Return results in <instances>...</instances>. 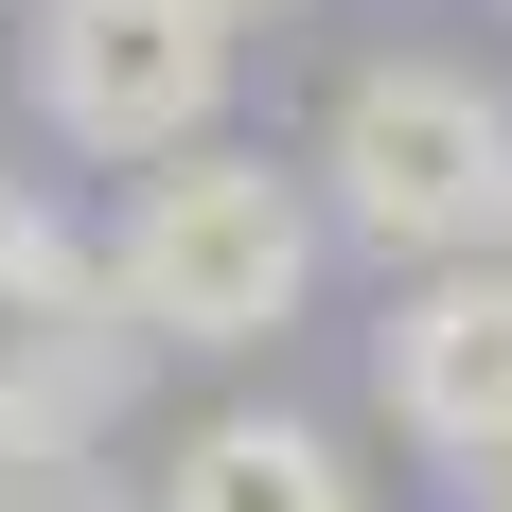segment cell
I'll use <instances>...</instances> for the list:
<instances>
[{"label":"cell","mask_w":512,"mask_h":512,"mask_svg":"<svg viewBox=\"0 0 512 512\" xmlns=\"http://www.w3.org/2000/svg\"><path fill=\"white\" fill-rule=\"evenodd\" d=\"M495 265H512V212H495Z\"/></svg>","instance_id":"cell-10"},{"label":"cell","mask_w":512,"mask_h":512,"mask_svg":"<svg viewBox=\"0 0 512 512\" xmlns=\"http://www.w3.org/2000/svg\"><path fill=\"white\" fill-rule=\"evenodd\" d=\"M142 318H124V265L71 248V230H0V442H106L124 389H142Z\"/></svg>","instance_id":"cell-4"},{"label":"cell","mask_w":512,"mask_h":512,"mask_svg":"<svg viewBox=\"0 0 512 512\" xmlns=\"http://www.w3.org/2000/svg\"><path fill=\"white\" fill-rule=\"evenodd\" d=\"M18 212H36V195H18V177H0V230H18Z\"/></svg>","instance_id":"cell-9"},{"label":"cell","mask_w":512,"mask_h":512,"mask_svg":"<svg viewBox=\"0 0 512 512\" xmlns=\"http://www.w3.org/2000/svg\"><path fill=\"white\" fill-rule=\"evenodd\" d=\"M36 124L71 159H177L230 106V0H18Z\"/></svg>","instance_id":"cell-3"},{"label":"cell","mask_w":512,"mask_h":512,"mask_svg":"<svg viewBox=\"0 0 512 512\" xmlns=\"http://www.w3.org/2000/svg\"><path fill=\"white\" fill-rule=\"evenodd\" d=\"M230 18H265V0H230Z\"/></svg>","instance_id":"cell-11"},{"label":"cell","mask_w":512,"mask_h":512,"mask_svg":"<svg viewBox=\"0 0 512 512\" xmlns=\"http://www.w3.org/2000/svg\"><path fill=\"white\" fill-rule=\"evenodd\" d=\"M106 265H124V318H142V336L248 354V336H283V318L318 301V177L230 159V142H177V159H142Z\"/></svg>","instance_id":"cell-1"},{"label":"cell","mask_w":512,"mask_h":512,"mask_svg":"<svg viewBox=\"0 0 512 512\" xmlns=\"http://www.w3.org/2000/svg\"><path fill=\"white\" fill-rule=\"evenodd\" d=\"M142 512H371V495H354V460H336L301 407H212L195 442L159 460Z\"/></svg>","instance_id":"cell-6"},{"label":"cell","mask_w":512,"mask_h":512,"mask_svg":"<svg viewBox=\"0 0 512 512\" xmlns=\"http://www.w3.org/2000/svg\"><path fill=\"white\" fill-rule=\"evenodd\" d=\"M301 177H318V230H354L371 265H460L512 212V106L442 53H371Z\"/></svg>","instance_id":"cell-2"},{"label":"cell","mask_w":512,"mask_h":512,"mask_svg":"<svg viewBox=\"0 0 512 512\" xmlns=\"http://www.w3.org/2000/svg\"><path fill=\"white\" fill-rule=\"evenodd\" d=\"M460 495H477V512H512V424H495V442L460 460Z\"/></svg>","instance_id":"cell-8"},{"label":"cell","mask_w":512,"mask_h":512,"mask_svg":"<svg viewBox=\"0 0 512 512\" xmlns=\"http://www.w3.org/2000/svg\"><path fill=\"white\" fill-rule=\"evenodd\" d=\"M371 389H389L407 442L477 460V442L512 424V265H495V248L407 265V301H389V336H371Z\"/></svg>","instance_id":"cell-5"},{"label":"cell","mask_w":512,"mask_h":512,"mask_svg":"<svg viewBox=\"0 0 512 512\" xmlns=\"http://www.w3.org/2000/svg\"><path fill=\"white\" fill-rule=\"evenodd\" d=\"M0 512H124L89 477V442H0Z\"/></svg>","instance_id":"cell-7"}]
</instances>
